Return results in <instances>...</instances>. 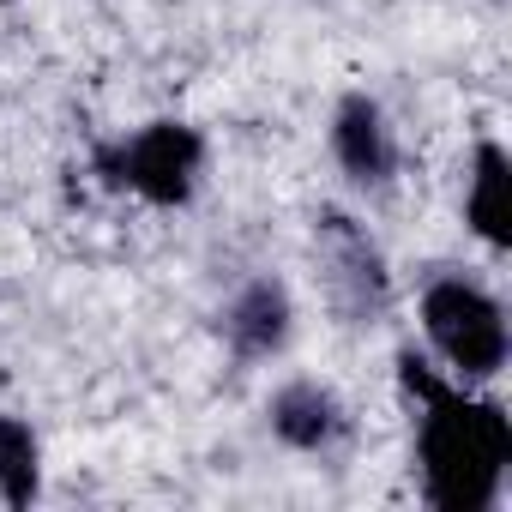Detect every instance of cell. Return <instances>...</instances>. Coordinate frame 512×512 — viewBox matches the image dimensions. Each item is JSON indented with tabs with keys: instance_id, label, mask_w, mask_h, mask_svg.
Here are the masks:
<instances>
[{
	"instance_id": "6da1fadb",
	"label": "cell",
	"mask_w": 512,
	"mask_h": 512,
	"mask_svg": "<svg viewBox=\"0 0 512 512\" xmlns=\"http://www.w3.org/2000/svg\"><path fill=\"white\" fill-rule=\"evenodd\" d=\"M398 380L422 404L416 428V464L422 494L440 512H488L506 488L512 464V422L494 398H470L452 380H440L416 350H398Z\"/></svg>"
},
{
	"instance_id": "7a4b0ae2",
	"label": "cell",
	"mask_w": 512,
	"mask_h": 512,
	"mask_svg": "<svg viewBox=\"0 0 512 512\" xmlns=\"http://www.w3.org/2000/svg\"><path fill=\"white\" fill-rule=\"evenodd\" d=\"M422 332L458 380H494L512 350L500 302L470 278H434L422 290Z\"/></svg>"
},
{
	"instance_id": "3957f363",
	"label": "cell",
	"mask_w": 512,
	"mask_h": 512,
	"mask_svg": "<svg viewBox=\"0 0 512 512\" xmlns=\"http://www.w3.org/2000/svg\"><path fill=\"white\" fill-rule=\"evenodd\" d=\"M97 169L115 187H133L139 199H151V205L169 211V205H187L193 199L199 169H205V139L187 121H151L133 139L103 145L97 151Z\"/></svg>"
},
{
	"instance_id": "277c9868",
	"label": "cell",
	"mask_w": 512,
	"mask_h": 512,
	"mask_svg": "<svg viewBox=\"0 0 512 512\" xmlns=\"http://www.w3.org/2000/svg\"><path fill=\"white\" fill-rule=\"evenodd\" d=\"M332 157L356 187H386L398 169V145L386 127V109L368 91H344L332 109Z\"/></svg>"
},
{
	"instance_id": "5b68a950",
	"label": "cell",
	"mask_w": 512,
	"mask_h": 512,
	"mask_svg": "<svg viewBox=\"0 0 512 512\" xmlns=\"http://www.w3.org/2000/svg\"><path fill=\"white\" fill-rule=\"evenodd\" d=\"M290 320H296L290 290L278 278H253V284L235 290V302L223 314V338H229V350L241 362H266V356H278L290 344Z\"/></svg>"
},
{
	"instance_id": "8992f818",
	"label": "cell",
	"mask_w": 512,
	"mask_h": 512,
	"mask_svg": "<svg viewBox=\"0 0 512 512\" xmlns=\"http://www.w3.org/2000/svg\"><path fill=\"white\" fill-rule=\"evenodd\" d=\"M266 416H272V434H278L284 446H296V452H326V446L344 434V404H338V392L320 386V380H290V386H278L272 404H266Z\"/></svg>"
},
{
	"instance_id": "52a82bcc",
	"label": "cell",
	"mask_w": 512,
	"mask_h": 512,
	"mask_svg": "<svg viewBox=\"0 0 512 512\" xmlns=\"http://www.w3.org/2000/svg\"><path fill=\"white\" fill-rule=\"evenodd\" d=\"M464 217H470V229H476L488 247H506V241H512V157H506V145H494V139L476 145Z\"/></svg>"
},
{
	"instance_id": "ba28073f",
	"label": "cell",
	"mask_w": 512,
	"mask_h": 512,
	"mask_svg": "<svg viewBox=\"0 0 512 512\" xmlns=\"http://www.w3.org/2000/svg\"><path fill=\"white\" fill-rule=\"evenodd\" d=\"M43 488V446L25 416H0V500L31 506Z\"/></svg>"
}]
</instances>
